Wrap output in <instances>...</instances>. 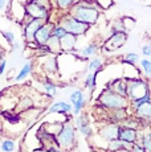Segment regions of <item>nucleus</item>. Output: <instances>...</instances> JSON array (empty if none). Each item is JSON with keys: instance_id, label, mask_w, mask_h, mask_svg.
<instances>
[{"instance_id": "nucleus-43", "label": "nucleus", "mask_w": 151, "mask_h": 152, "mask_svg": "<svg viewBox=\"0 0 151 152\" xmlns=\"http://www.w3.org/2000/svg\"><path fill=\"white\" fill-rule=\"evenodd\" d=\"M7 5V0H0V11H3Z\"/></svg>"}, {"instance_id": "nucleus-15", "label": "nucleus", "mask_w": 151, "mask_h": 152, "mask_svg": "<svg viewBox=\"0 0 151 152\" xmlns=\"http://www.w3.org/2000/svg\"><path fill=\"white\" fill-rule=\"evenodd\" d=\"M100 49H101V45L98 42H90L84 46L82 49H80V50L76 49L72 53H76V56H78V57L82 58V60H88V58H92V57H94V56H97Z\"/></svg>"}, {"instance_id": "nucleus-6", "label": "nucleus", "mask_w": 151, "mask_h": 152, "mask_svg": "<svg viewBox=\"0 0 151 152\" xmlns=\"http://www.w3.org/2000/svg\"><path fill=\"white\" fill-rule=\"evenodd\" d=\"M53 11H49L46 8L37 4L34 0H27L24 3V16L31 19H41V20H51V15Z\"/></svg>"}, {"instance_id": "nucleus-18", "label": "nucleus", "mask_w": 151, "mask_h": 152, "mask_svg": "<svg viewBox=\"0 0 151 152\" xmlns=\"http://www.w3.org/2000/svg\"><path fill=\"white\" fill-rule=\"evenodd\" d=\"M107 89L113 90L114 93L126 97V78H115L107 85Z\"/></svg>"}, {"instance_id": "nucleus-28", "label": "nucleus", "mask_w": 151, "mask_h": 152, "mask_svg": "<svg viewBox=\"0 0 151 152\" xmlns=\"http://www.w3.org/2000/svg\"><path fill=\"white\" fill-rule=\"evenodd\" d=\"M139 65H141L144 77H146L147 80H151V60H149V58H146V57L142 58Z\"/></svg>"}, {"instance_id": "nucleus-33", "label": "nucleus", "mask_w": 151, "mask_h": 152, "mask_svg": "<svg viewBox=\"0 0 151 152\" xmlns=\"http://www.w3.org/2000/svg\"><path fill=\"white\" fill-rule=\"evenodd\" d=\"M110 31L111 33H117V32H126V29L123 27V23H122V19H117L111 23L110 25Z\"/></svg>"}, {"instance_id": "nucleus-11", "label": "nucleus", "mask_w": 151, "mask_h": 152, "mask_svg": "<svg viewBox=\"0 0 151 152\" xmlns=\"http://www.w3.org/2000/svg\"><path fill=\"white\" fill-rule=\"evenodd\" d=\"M53 25H54V21H52V20L45 21L44 24L39 28V31L36 32L33 42H36L37 45H44V44H46L48 39L52 36V29H53Z\"/></svg>"}, {"instance_id": "nucleus-24", "label": "nucleus", "mask_w": 151, "mask_h": 152, "mask_svg": "<svg viewBox=\"0 0 151 152\" xmlns=\"http://www.w3.org/2000/svg\"><path fill=\"white\" fill-rule=\"evenodd\" d=\"M43 87H44V90L48 93V97H51V98H53L54 95L57 94V91H59L57 83H54L53 81L48 80V78H45V80L43 81Z\"/></svg>"}, {"instance_id": "nucleus-22", "label": "nucleus", "mask_w": 151, "mask_h": 152, "mask_svg": "<svg viewBox=\"0 0 151 152\" xmlns=\"http://www.w3.org/2000/svg\"><path fill=\"white\" fill-rule=\"evenodd\" d=\"M97 75L98 73H88L85 77V81H84V86H85V89H88V91L93 93L95 90V87H97Z\"/></svg>"}, {"instance_id": "nucleus-34", "label": "nucleus", "mask_w": 151, "mask_h": 152, "mask_svg": "<svg viewBox=\"0 0 151 152\" xmlns=\"http://www.w3.org/2000/svg\"><path fill=\"white\" fill-rule=\"evenodd\" d=\"M0 34L3 36V39L5 40L8 44H13L16 41V37H15V33L12 31H0Z\"/></svg>"}, {"instance_id": "nucleus-31", "label": "nucleus", "mask_w": 151, "mask_h": 152, "mask_svg": "<svg viewBox=\"0 0 151 152\" xmlns=\"http://www.w3.org/2000/svg\"><path fill=\"white\" fill-rule=\"evenodd\" d=\"M77 131H78V132H80L82 136H85L86 139H89V138H92V136H93V127H92L90 123L84 124V126H81V127H78Z\"/></svg>"}, {"instance_id": "nucleus-16", "label": "nucleus", "mask_w": 151, "mask_h": 152, "mask_svg": "<svg viewBox=\"0 0 151 152\" xmlns=\"http://www.w3.org/2000/svg\"><path fill=\"white\" fill-rule=\"evenodd\" d=\"M73 110V106L68 102H64V101H57L54 103L51 104L48 110V114H60V115H68V114L72 113Z\"/></svg>"}, {"instance_id": "nucleus-25", "label": "nucleus", "mask_w": 151, "mask_h": 152, "mask_svg": "<svg viewBox=\"0 0 151 152\" xmlns=\"http://www.w3.org/2000/svg\"><path fill=\"white\" fill-rule=\"evenodd\" d=\"M73 121H74L73 123H74L76 130H77L78 127H81V126H84V124L90 123V118H89V114H88V113H82V111H81L78 115L74 116Z\"/></svg>"}, {"instance_id": "nucleus-17", "label": "nucleus", "mask_w": 151, "mask_h": 152, "mask_svg": "<svg viewBox=\"0 0 151 152\" xmlns=\"http://www.w3.org/2000/svg\"><path fill=\"white\" fill-rule=\"evenodd\" d=\"M43 69L46 74H56L59 72V64H57V56L49 54L45 56V60L43 62Z\"/></svg>"}, {"instance_id": "nucleus-47", "label": "nucleus", "mask_w": 151, "mask_h": 152, "mask_svg": "<svg viewBox=\"0 0 151 152\" xmlns=\"http://www.w3.org/2000/svg\"><path fill=\"white\" fill-rule=\"evenodd\" d=\"M105 152H107V151H105Z\"/></svg>"}, {"instance_id": "nucleus-41", "label": "nucleus", "mask_w": 151, "mask_h": 152, "mask_svg": "<svg viewBox=\"0 0 151 152\" xmlns=\"http://www.w3.org/2000/svg\"><path fill=\"white\" fill-rule=\"evenodd\" d=\"M41 152H65L60 150L59 147H52V148H41Z\"/></svg>"}, {"instance_id": "nucleus-46", "label": "nucleus", "mask_w": 151, "mask_h": 152, "mask_svg": "<svg viewBox=\"0 0 151 152\" xmlns=\"http://www.w3.org/2000/svg\"><path fill=\"white\" fill-rule=\"evenodd\" d=\"M149 126H151V119H150V121H149Z\"/></svg>"}, {"instance_id": "nucleus-3", "label": "nucleus", "mask_w": 151, "mask_h": 152, "mask_svg": "<svg viewBox=\"0 0 151 152\" xmlns=\"http://www.w3.org/2000/svg\"><path fill=\"white\" fill-rule=\"evenodd\" d=\"M97 102L106 111H114L118 109H127V107H130V101L125 95L117 94V93H114L113 90L107 89V87L98 95Z\"/></svg>"}, {"instance_id": "nucleus-23", "label": "nucleus", "mask_w": 151, "mask_h": 152, "mask_svg": "<svg viewBox=\"0 0 151 152\" xmlns=\"http://www.w3.org/2000/svg\"><path fill=\"white\" fill-rule=\"evenodd\" d=\"M46 45L49 46V49H51L52 54L54 56H59L60 53H62V50H61V45H60V39L56 36H51L48 39V41H46Z\"/></svg>"}, {"instance_id": "nucleus-8", "label": "nucleus", "mask_w": 151, "mask_h": 152, "mask_svg": "<svg viewBox=\"0 0 151 152\" xmlns=\"http://www.w3.org/2000/svg\"><path fill=\"white\" fill-rule=\"evenodd\" d=\"M48 20H41V19H31L27 20L24 23V27H23V39L25 40V42H33L34 40V34L39 31V28L44 24Z\"/></svg>"}, {"instance_id": "nucleus-4", "label": "nucleus", "mask_w": 151, "mask_h": 152, "mask_svg": "<svg viewBox=\"0 0 151 152\" xmlns=\"http://www.w3.org/2000/svg\"><path fill=\"white\" fill-rule=\"evenodd\" d=\"M150 90L151 86L149 83V80H144L142 77L126 78V98L130 102L144 97L150 93Z\"/></svg>"}, {"instance_id": "nucleus-45", "label": "nucleus", "mask_w": 151, "mask_h": 152, "mask_svg": "<svg viewBox=\"0 0 151 152\" xmlns=\"http://www.w3.org/2000/svg\"><path fill=\"white\" fill-rule=\"evenodd\" d=\"M12 1H13V0H7V3H8V4H10V5L12 4Z\"/></svg>"}, {"instance_id": "nucleus-35", "label": "nucleus", "mask_w": 151, "mask_h": 152, "mask_svg": "<svg viewBox=\"0 0 151 152\" xmlns=\"http://www.w3.org/2000/svg\"><path fill=\"white\" fill-rule=\"evenodd\" d=\"M65 33H66V31H65V29H64L62 27H61L60 24H57V23H54L53 29H52V36H56V37H59V39H61V37H62Z\"/></svg>"}, {"instance_id": "nucleus-44", "label": "nucleus", "mask_w": 151, "mask_h": 152, "mask_svg": "<svg viewBox=\"0 0 151 152\" xmlns=\"http://www.w3.org/2000/svg\"><path fill=\"white\" fill-rule=\"evenodd\" d=\"M117 152H133L131 148H121V150H118Z\"/></svg>"}, {"instance_id": "nucleus-7", "label": "nucleus", "mask_w": 151, "mask_h": 152, "mask_svg": "<svg viewBox=\"0 0 151 152\" xmlns=\"http://www.w3.org/2000/svg\"><path fill=\"white\" fill-rule=\"evenodd\" d=\"M127 41V32H117V33H111L109 37L103 41L101 45L105 53H110V52H117Z\"/></svg>"}, {"instance_id": "nucleus-36", "label": "nucleus", "mask_w": 151, "mask_h": 152, "mask_svg": "<svg viewBox=\"0 0 151 152\" xmlns=\"http://www.w3.org/2000/svg\"><path fill=\"white\" fill-rule=\"evenodd\" d=\"M122 23H123V27H125V29H126V32H127L135 25V19L134 17L125 16V17H122Z\"/></svg>"}, {"instance_id": "nucleus-21", "label": "nucleus", "mask_w": 151, "mask_h": 152, "mask_svg": "<svg viewBox=\"0 0 151 152\" xmlns=\"http://www.w3.org/2000/svg\"><path fill=\"white\" fill-rule=\"evenodd\" d=\"M32 70H33V62H32V61H27V62L24 64V66L20 69V72L17 73V75L15 77V81L16 82H21V81H24L25 78L32 73Z\"/></svg>"}, {"instance_id": "nucleus-19", "label": "nucleus", "mask_w": 151, "mask_h": 152, "mask_svg": "<svg viewBox=\"0 0 151 152\" xmlns=\"http://www.w3.org/2000/svg\"><path fill=\"white\" fill-rule=\"evenodd\" d=\"M133 144L131 143H126L121 139H113V140H109L106 143V151L107 152H117L118 150L121 148H131Z\"/></svg>"}, {"instance_id": "nucleus-20", "label": "nucleus", "mask_w": 151, "mask_h": 152, "mask_svg": "<svg viewBox=\"0 0 151 152\" xmlns=\"http://www.w3.org/2000/svg\"><path fill=\"white\" fill-rule=\"evenodd\" d=\"M103 66H105V61L101 56H94L89 60L88 62V70L93 73H100L103 70Z\"/></svg>"}, {"instance_id": "nucleus-10", "label": "nucleus", "mask_w": 151, "mask_h": 152, "mask_svg": "<svg viewBox=\"0 0 151 152\" xmlns=\"http://www.w3.org/2000/svg\"><path fill=\"white\" fill-rule=\"evenodd\" d=\"M69 101H70L72 106H73V110H72L73 116L78 115V114L84 110V107H85V104H86V97L81 89L73 90V91L70 93V95H69Z\"/></svg>"}, {"instance_id": "nucleus-1", "label": "nucleus", "mask_w": 151, "mask_h": 152, "mask_svg": "<svg viewBox=\"0 0 151 152\" xmlns=\"http://www.w3.org/2000/svg\"><path fill=\"white\" fill-rule=\"evenodd\" d=\"M102 11L103 10L95 3V0H80L69 8L68 13L92 27L98 23Z\"/></svg>"}, {"instance_id": "nucleus-32", "label": "nucleus", "mask_w": 151, "mask_h": 152, "mask_svg": "<svg viewBox=\"0 0 151 152\" xmlns=\"http://www.w3.org/2000/svg\"><path fill=\"white\" fill-rule=\"evenodd\" d=\"M138 143L144 148V150H146V152H151V139L149 138L147 134H143L142 136H139Z\"/></svg>"}, {"instance_id": "nucleus-27", "label": "nucleus", "mask_w": 151, "mask_h": 152, "mask_svg": "<svg viewBox=\"0 0 151 152\" xmlns=\"http://www.w3.org/2000/svg\"><path fill=\"white\" fill-rule=\"evenodd\" d=\"M53 5H56L60 11L62 12H68V10L74 4V0H52Z\"/></svg>"}, {"instance_id": "nucleus-42", "label": "nucleus", "mask_w": 151, "mask_h": 152, "mask_svg": "<svg viewBox=\"0 0 151 152\" xmlns=\"http://www.w3.org/2000/svg\"><path fill=\"white\" fill-rule=\"evenodd\" d=\"M11 46H12V50L13 52H17V50H20V49H21V44L17 42V41H15L13 44H11Z\"/></svg>"}, {"instance_id": "nucleus-2", "label": "nucleus", "mask_w": 151, "mask_h": 152, "mask_svg": "<svg viewBox=\"0 0 151 152\" xmlns=\"http://www.w3.org/2000/svg\"><path fill=\"white\" fill-rule=\"evenodd\" d=\"M66 116V115H65ZM77 130L73 123V114H68L66 121H64L62 127L56 135V144L60 150L62 151H70L73 150L77 144Z\"/></svg>"}, {"instance_id": "nucleus-40", "label": "nucleus", "mask_w": 151, "mask_h": 152, "mask_svg": "<svg viewBox=\"0 0 151 152\" xmlns=\"http://www.w3.org/2000/svg\"><path fill=\"white\" fill-rule=\"evenodd\" d=\"M5 68H7V60H5V58H3V60H0V75L4 74Z\"/></svg>"}, {"instance_id": "nucleus-39", "label": "nucleus", "mask_w": 151, "mask_h": 152, "mask_svg": "<svg viewBox=\"0 0 151 152\" xmlns=\"http://www.w3.org/2000/svg\"><path fill=\"white\" fill-rule=\"evenodd\" d=\"M131 150H133V152H146V150H144V148L142 147L139 143H134V144H133V147H131Z\"/></svg>"}, {"instance_id": "nucleus-37", "label": "nucleus", "mask_w": 151, "mask_h": 152, "mask_svg": "<svg viewBox=\"0 0 151 152\" xmlns=\"http://www.w3.org/2000/svg\"><path fill=\"white\" fill-rule=\"evenodd\" d=\"M4 114H5L7 121L10 122L11 124H17L21 122V115H20V114H7V113H4Z\"/></svg>"}, {"instance_id": "nucleus-12", "label": "nucleus", "mask_w": 151, "mask_h": 152, "mask_svg": "<svg viewBox=\"0 0 151 152\" xmlns=\"http://www.w3.org/2000/svg\"><path fill=\"white\" fill-rule=\"evenodd\" d=\"M118 139L123 140L126 143H138L139 139V131L136 128H131V127H127V126H122L119 127V131H118Z\"/></svg>"}, {"instance_id": "nucleus-38", "label": "nucleus", "mask_w": 151, "mask_h": 152, "mask_svg": "<svg viewBox=\"0 0 151 152\" xmlns=\"http://www.w3.org/2000/svg\"><path fill=\"white\" fill-rule=\"evenodd\" d=\"M142 56L146 58L151 57V44H146L142 46Z\"/></svg>"}, {"instance_id": "nucleus-29", "label": "nucleus", "mask_w": 151, "mask_h": 152, "mask_svg": "<svg viewBox=\"0 0 151 152\" xmlns=\"http://www.w3.org/2000/svg\"><path fill=\"white\" fill-rule=\"evenodd\" d=\"M16 148V144L12 139H3L0 142V150L3 152H13Z\"/></svg>"}, {"instance_id": "nucleus-30", "label": "nucleus", "mask_w": 151, "mask_h": 152, "mask_svg": "<svg viewBox=\"0 0 151 152\" xmlns=\"http://www.w3.org/2000/svg\"><path fill=\"white\" fill-rule=\"evenodd\" d=\"M138 61H139V56L134 53V52H129V53H126L122 57V62L127 64V65H131V66H134Z\"/></svg>"}, {"instance_id": "nucleus-5", "label": "nucleus", "mask_w": 151, "mask_h": 152, "mask_svg": "<svg viewBox=\"0 0 151 152\" xmlns=\"http://www.w3.org/2000/svg\"><path fill=\"white\" fill-rule=\"evenodd\" d=\"M56 23L60 24L68 33H73L78 37L86 34L88 31L90 29V25L77 20L76 17H73L72 15H69L68 12H62V15L56 20Z\"/></svg>"}, {"instance_id": "nucleus-13", "label": "nucleus", "mask_w": 151, "mask_h": 152, "mask_svg": "<svg viewBox=\"0 0 151 152\" xmlns=\"http://www.w3.org/2000/svg\"><path fill=\"white\" fill-rule=\"evenodd\" d=\"M133 115L141 123L149 124V121L151 119V102H146V103H142L138 107H135L133 110Z\"/></svg>"}, {"instance_id": "nucleus-14", "label": "nucleus", "mask_w": 151, "mask_h": 152, "mask_svg": "<svg viewBox=\"0 0 151 152\" xmlns=\"http://www.w3.org/2000/svg\"><path fill=\"white\" fill-rule=\"evenodd\" d=\"M77 41H78V36L66 32L60 39V45H61L62 53H72V52H74L76 46H77Z\"/></svg>"}, {"instance_id": "nucleus-9", "label": "nucleus", "mask_w": 151, "mask_h": 152, "mask_svg": "<svg viewBox=\"0 0 151 152\" xmlns=\"http://www.w3.org/2000/svg\"><path fill=\"white\" fill-rule=\"evenodd\" d=\"M119 127H121L119 123H115V122H105V124H102L98 128V135H100L101 139L105 140L107 143L109 140L118 138Z\"/></svg>"}, {"instance_id": "nucleus-26", "label": "nucleus", "mask_w": 151, "mask_h": 152, "mask_svg": "<svg viewBox=\"0 0 151 152\" xmlns=\"http://www.w3.org/2000/svg\"><path fill=\"white\" fill-rule=\"evenodd\" d=\"M33 107V101L29 97H24L20 102H17L16 104V110L19 113H23V111H28L29 109Z\"/></svg>"}]
</instances>
